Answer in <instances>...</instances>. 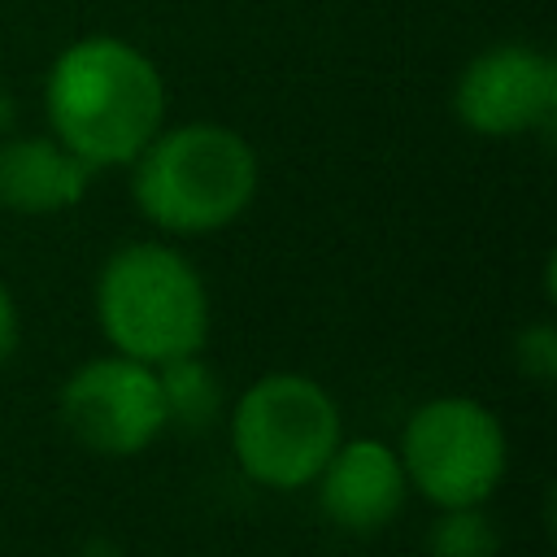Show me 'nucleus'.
Here are the masks:
<instances>
[{"mask_svg": "<svg viewBox=\"0 0 557 557\" xmlns=\"http://www.w3.org/2000/svg\"><path fill=\"white\" fill-rule=\"evenodd\" d=\"M161 78L131 44L83 39L52 65L48 117L61 144L87 165H117L144 152L161 122Z\"/></svg>", "mask_w": 557, "mask_h": 557, "instance_id": "f257e3e1", "label": "nucleus"}, {"mask_svg": "<svg viewBox=\"0 0 557 557\" xmlns=\"http://www.w3.org/2000/svg\"><path fill=\"white\" fill-rule=\"evenodd\" d=\"M257 187L252 148L226 126H178L144 144L135 170L139 209L165 231H218L244 213Z\"/></svg>", "mask_w": 557, "mask_h": 557, "instance_id": "f03ea898", "label": "nucleus"}, {"mask_svg": "<svg viewBox=\"0 0 557 557\" xmlns=\"http://www.w3.org/2000/svg\"><path fill=\"white\" fill-rule=\"evenodd\" d=\"M96 309L104 335L135 361H174L205 344L209 300L196 270L161 244H131L109 257Z\"/></svg>", "mask_w": 557, "mask_h": 557, "instance_id": "7ed1b4c3", "label": "nucleus"}, {"mask_svg": "<svg viewBox=\"0 0 557 557\" xmlns=\"http://www.w3.org/2000/svg\"><path fill=\"white\" fill-rule=\"evenodd\" d=\"M231 444L257 483L305 487L339 444L335 400L305 374H265L235 405Z\"/></svg>", "mask_w": 557, "mask_h": 557, "instance_id": "20e7f679", "label": "nucleus"}, {"mask_svg": "<svg viewBox=\"0 0 557 557\" xmlns=\"http://www.w3.org/2000/svg\"><path fill=\"white\" fill-rule=\"evenodd\" d=\"M400 466L426 500L444 509L479 505L505 474V431L483 405L444 396L409 418Z\"/></svg>", "mask_w": 557, "mask_h": 557, "instance_id": "39448f33", "label": "nucleus"}, {"mask_svg": "<svg viewBox=\"0 0 557 557\" xmlns=\"http://www.w3.org/2000/svg\"><path fill=\"white\" fill-rule=\"evenodd\" d=\"M61 413L87 448L109 457L139 453L165 426L161 379L148 370V361H135V357L87 361L65 383Z\"/></svg>", "mask_w": 557, "mask_h": 557, "instance_id": "423d86ee", "label": "nucleus"}, {"mask_svg": "<svg viewBox=\"0 0 557 557\" xmlns=\"http://www.w3.org/2000/svg\"><path fill=\"white\" fill-rule=\"evenodd\" d=\"M557 104V70L531 48L483 52L457 87V113L483 135H513L540 126Z\"/></svg>", "mask_w": 557, "mask_h": 557, "instance_id": "0eeeda50", "label": "nucleus"}, {"mask_svg": "<svg viewBox=\"0 0 557 557\" xmlns=\"http://www.w3.org/2000/svg\"><path fill=\"white\" fill-rule=\"evenodd\" d=\"M322 474V509L344 531H379L405 505V466L379 440L335 444Z\"/></svg>", "mask_w": 557, "mask_h": 557, "instance_id": "6e6552de", "label": "nucleus"}, {"mask_svg": "<svg viewBox=\"0 0 557 557\" xmlns=\"http://www.w3.org/2000/svg\"><path fill=\"white\" fill-rule=\"evenodd\" d=\"M87 161L48 139H17L0 148V205L17 213H52L74 205L87 187Z\"/></svg>", "mask_w": 557, "mask_h": 557, "instance_id": "1a4fd4ad", "label": "nucleus"}, {"mask_svg": "<svg viewBox=\"0 0 557 557\" xmlns=\"http://www.w3.org/2000/svg\"><path fill=\"white\" fill-rule=\"evenodd\" d=\"M170 370L161 374V396H165V418H178L187 426H200L218 413V387H213V374L187 352V357H174L165 361Z\"/></svg>", "mask_w": 557, "mask_h": 557, "instance_id": "9d476101", "label": "nucleus"}, {"mask_svg": "<svg viewBox=\"0 0 557 557\" xmlns=\"http://www.w3.org/2000/svg\"><path fill=\"white\" fill-rule=\"evenodd\" d=\"M496 527L483 513H474V505L448 509L431 527V557H496Z\"/></svg>", "mask_w": 557, "mask_h": 557, "instance_id": "9b49d317", "label": "nucleus"}, {"mask_svg": "<svg viewBox=\"0 0 557 557\" xmlns=\"http://www.w3.org/2000/svg\"><path fill=\"white\" fill-rule=\"evenodd\" d=\"M518 366L535 383H548L557 374V331L553 326H531L518 335Z\"/></svg>", "mask_w": 557, "mask_h": 557, "instance_id": "f8f14e48", "label": "nucleus"}, {"mask_svg": "<svg viewBox=\"0 0 557 557\" xmlns=\"http://www.w3.org/2000/svg\"><path fill=\"white\" fill-rule=\"evenodd\" d=\"M13 344H17V313H13L9 292L0 287V361L13 352Z\"/></svg>", "mask_w": 557, "mask_h": 557, "instance_id": "ddd939ff", "label": "nucleus"}]
</instances>
